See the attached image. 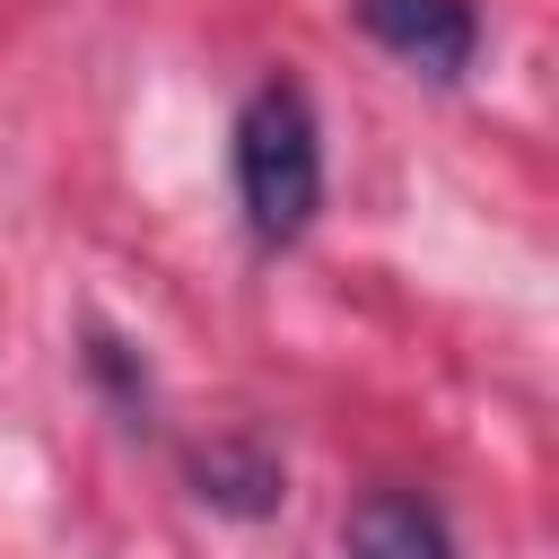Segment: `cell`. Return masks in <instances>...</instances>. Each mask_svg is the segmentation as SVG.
Instances as JSON below:
<instances>
[{
  "label": "cell",
  "mask_w": 559,
  "mask_h": 559,
  "mask_svg": "<svg viewBox=\"0 0 559 559\" xmlns=\"http://www.w3.org/2000/svg\"><path fill=\"white\" fill-rule=\"evenodd\" d=\"M236 192H245L253 236H271V245H288L323 201V140H314V114L288 79L253 87L236 114Z\"/></svg>",
  "instance_id": "6da1fadb"
},
{
  "label": "cell",
  "mask_w": 559,
  "mask_h": 559,
  "mask_svg": "<svg viewBox=\"0 0 559 559\" xmlns=\"http://www.w3.org/2000/svg\"><path fill=\"white\" fill-rule=\"evenodd\" d=\"M358 17H367V35L384 44V52H402V61H419L428 79H454L463 61H472V0H358Z\"/></svg>",
  "instance_id": "7a4b0ae2"
},
{
  "label": "cell",
  "mask_w": 559,
  "mask_h": 559,
  "mask_svg": "<svg viewBox=\"0 0 559 559\" xmlns=\"http://www.w3.org/2000/svg\"><path fill=\"white\" fill-rule=\"evenodd\" d=\"M349 559H454L437 507H419L411 489H376L349 507Z\"/></svg>",
  "instance_id": "3957f363"
}]
</instances>
